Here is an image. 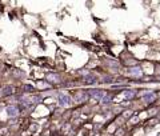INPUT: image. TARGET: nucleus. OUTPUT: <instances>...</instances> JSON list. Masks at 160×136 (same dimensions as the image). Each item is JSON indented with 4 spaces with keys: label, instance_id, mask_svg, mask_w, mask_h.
Listing matches in <instances>:
<instances>
[{
    "label": "nucleus",
    "instance_id": "6",
    "mask_svg": "<svg viewBox=\"0 0 160 136\" xmlns=\"http://www.w3.org/2000/svg\"><path fill=\"white\" fill-rule=\"evenodd\" d=\"M47 80L49 83H52V84H57L59 81H60V76H59L57 73H47Z\"/></svg>",
    "mask_w": 160,
    "mask_h": 136
},
{
    "label": "nucleus",
    "instance_id": "4",
    "mask_svg": "<svg viewBox=\"0 0 160 136\" xmlns=\"http://www.w3.org/2000/svg\"><path fill=\"white\" fill-rule=\"evenodd\" d=\"M5 111H7L8 116H11V117H16L19 113H20V107H19V105H8Z\"/></svg>",
    "mask_w": 160,
    "mask_h": 136
},
{
    "label": "nucleus",
    "instance_id": "16",
    "mask_svg": "<svg viewBox=\"0 0 160 136\" xmlns=\"http://www.w3.org/2000/svg\"><path fill=\"white\" fill-rule=\"evenodd\" d=\"M157 101H159V103H160V95L157 96Z\"/></svg>",
    "mask_w": 160,
    "mask_h": 136
},
{
    "label": "nucleus",
    "instance_id": "3",
    "mask_svg": "<svg viewBox=\"0 0 160 136\" xmlns=\"http://www.w3.org/2000/svg\"><path fill=\"white\" fill-rule=\"evenodd\" d=\"M59 100V104H60L61 107H69L72 104V99L69 95H67V93H60L57 97Z\"/></svg>",
    "mask_w": 160,
    "mask_h": 136
},
{
    "label": "nucleus",
    "instance_id": "15",
    "mask_svg": "<svg viewBox=\"0 0 160 136\" xmlns=\"http://www.w3.org/2000/svg\"><path fill=\"white\" fill-rule=\"evenodd\" d=\"M131 121H132V123H136V121H139V117H137V116H133Z\"/></svg>",
    "mask_w": 160,
    "mask_h": 136
},
{
    "label": "nucleus",
    "instance_id": "14",
    "mask_svg": "<svg viewBox=\"0 0 160 136\" xmlns=\"http://www.w3.org/2000/svg\"><path fill=\"white\" fill-rule=\"evenodd\" d=\"M23 89L24 91H28V92H32V91H33V87H32V85H24Z\"/></svg>",
    "mask_w": 160,
    "mask_h": 136
},
{
    "label": "nucleus",
    "instance_id": "10",
    "mask_svg": "<svg viewBox=\"0 0 160 136\" xmlns=\"http://www.w3.org/2000/svg\"><path fill=\"white\" fill-rule=\"evenodd\" d=\"M135 96H136V92H135V91H132V89L125 91V97H127V99H133Z\"/></svg>",
    "mask_w": 160,
    "mask_h": 136
},
{
    "label": "nucleus",
    "instance_id": "5",
    "mask_svg": "<svg viewBox=\"0 0 160 136\" xmlns=\"http://www.w3.org/2000/svg\"><path fill=\"white\" fill-rule=\"evenodd\" d=\"M128 75H131V76H133V77H141L143 76V72H141L140 67L135 65V67H131V68L128 69Z\"/></svg>",
    "mask_w": 160,
    "mask_h": 136
},
{
    "label": "nucleus",
    "instance_id": "1",
    "mask_svg": "<svg viewBox=\"0 0 160 136\" xmlns=\"http://www.w3.org/2000/svg\"><path fill=\"white\" fill-rule=\"evenodd\" d=\"M141 95H143L144 103H147V104H153L157 100V95L155 92H152V91H144Z\"/></svg>",
    "mask_w": 160,
    "mask_h": 136
},
{
    "label": "nucleus",
    "instance_id": "13",
    "mask_svg": "<svg viewBox=\"0 0 160 136\" xmlns=\"http://www.w3.org/2000/svg\"><path fill=\"white\" fill-rule=\"evenodd\" d=\"M112 80H113V79H112L111 76H104L103 77V81L104 83H112Z\"/></svg>",
    "mask_w": 160,
    "mask_h": 136
},
{
    "label": "nucleus",
    "instance_id": "7",
    "mask_svg": "<svg viewBox=\"0 0 160 136\" xmlns=\"http://www.w3.org/2000/svg\"><path fill=\"white\" fill-rule=\"evenodd\" d=\"M15 93V88L12 87V85H5L4 88L1 89V95L3 96H11Z\"/></svg>",
    "mask_w": 160,
    "mask_h": 136
},
{
    "label": "nucleus",
    "instance_id": "11",
    "mask_svg": "<svg viewBox=\"0 0 160 136\" xmlns=\"http://www.w3.org/2000/svg\"><path fill=\"white\" fill-rule=\"evenodd\" d=\"M111 100H112V96L109 95V93H105V96H104V97L101 99V101H103L104 104H105V103H107V104L111 103Z\"/></svg>",
    "mask_w": 160,
    "mask_h": 136
},
{
    "label": "nucleus",
    "instance_id": "9",
    "mask_svg": "<svg viewBox=\"0 0 160 136\" xmlns=\"http://www.w3.org/2000/svg\"><path fill=\"white\" fill-rule=\"evenodd\" d=\"M84 81L87 83V84H95L96 81H97V77L95 76V75H87V76L84 77Z\"/></svg>",
    "mask_w": 160,
    "mask_h": 136
},
{
    "label": "nucleus",
    "instance_id": "8",
    "mask_svg": "<svg viewBox=\"0 0 160 136\" xmlns=\"http://www.w3.org/2000/svg\"><path fill=\"white\" fill-rule=\"evenodd\" d=\"M88 99V93L87 92H77L75 95V101L77 103H81V101H85Z\"/></svg>",
    "mask_w": 160,
    "mask_h": 136
},
{
    "label": "nucleus",
    "instance_id": "2",
    "mask_svg": "<svg viewBox=\"0 0 160 136\" xmlns=\"http://www.w3.org/2000/svg\"><path fill=\"white\" fill-rule=\"evenodd\" d=\"M87 93H88V96L96 99V100H101V99L105 96L107 92H104V91H101V89H97V88H92V89H88Z\"/></svg>",
    "mask_w": 160,
    "mask_h": 136
},
{
    "label": "nucleus",
    "instance_id": "12",
    "mask_svg": "<svg viewBox=\"0 0 160 136\" xmlns=\"http://www.w3.org/2000/svg\"><path fill=\"white\" fill-rule=\"evenodd\" d=\"M107 64H108L109 67H113V68H117V67H119V61H116V60H107Z\"/></svg>",
    "mask_w": 160,
    "mask_h": 136
}]
</instances>
